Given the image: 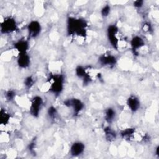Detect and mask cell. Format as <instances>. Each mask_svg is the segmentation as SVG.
<instances>
[{
    "label": "cell",
    "instance_id": "cell-2",
    "mask_svg": "<svg viewBox=\"0 0 159 159\" xmlns=\"http://www.w3.org/2000/svg\"><path fill=\"white\" fill-rule=\"evenodd\" d=\"M16 23L14 19L7 18L1 24V31L2 33H9L16 30Z\"/></svg>",
    "mask_w": 159,
    "mask_h": 159
},
{
    "label": "cell",
    "instance_id": "cell-18",
    "mask_svg": "<svg viewBox=\"0 0 159 159\" xmlns=\"http://www.w3.org/2000/svg\"><path fill=\"white\" fill-rule=\"evenodd\" d=\"M134 130L133 129H127L124 130H123L121 133V135L124 138H127V137H130L132 134L134 133Z\"/></svg>",
    "mask_w": 159,
    "mask_h": 159
},
{
    "label": "cell",
    "instance_id": "cell-22",
    "mask_svg": "<svg viewBox=\"0 0 159 159\" xmlns=\"http://www.w3.org/2000/svg\"><path fill=\"white\" fill-rule=\"evenodd\" d=\"M15 95H16V94H15L14 91H7L6 93V98L8 100L11 101V100H12L14 99Z\"/></svg>",
    "mask_w": 159,
    "mask_h": 159
},
{
    "label": "cell",
    "instance_id": "cell-5",
    "mask_svg": "<svg viewBox=\"0 0 159 159\" xmlns=\"http://www.w3.org/2000/svg\"><path fill=\"white\" fill-rule=\"evenodd\" d=\"M43 104L42 99L40 96H35L33 98L30 106V113L34 117L39 116V112Z\"/></svg>",
    "mask_w": 159,
    "mask_h": 159
},
{
    "label": "cell",
    "instance_id": "cell-20",
    "mask_svg": "<svg viewBox=\"0 0 159 159\" xmlns=\"http://www.w3.org/2000/svg\"><path fill=\"white\" fill-rule=\"evenodd\" d=\"M48 116L51 117V118H54L57 114V110L56 109L53 107V106H51L50 107H49L48 110Z\"/></svg>",
    "mask_w": 159,
    "mask_h": 159
},
{
    "label": "cell",
    "instance_id": "cell-14",
    "mask_svg": "<svg viewBox=\"0 0 159 159\" xmlns=\"http://www.w3.org/2000/svg\"><path fill=\"white\" fill-rule=\"evenodd\" d=\"M115 111L112 108H108L105 112V119L108 122H111L115 117Z\"/></svg>",
    "mask_w": 159,
    "mask_h": 159
},
{
    "label": "cell",
    "instance_id": "cell-12",
    "mask_svg": "<svg viewBox=\"0 0 159 159\" xmlns=\"http://www.w3.org/2000/svg\"><path fill=\"white\" fill-rule=\"evenodd\" d=\"M14 48L18 50L20 53H26L29 48V43L26 40H21L14 44Z\"/></svg>",
    "mask_w": 159,
    "mask_h": 159
},
{
    "label": "cell",
    "instance_id": "cell-21",
    "mask_svg": "<svg viewBox=\"0 0 159 159\" xmlns=\"http://www.w3.org/2000/svg\"><path fill=\"white\" fill-rule=\"evenodd\" d=\"M24 83H25V86H27V88H30V87L32 86L33 83H34V80H33V79L32 78V77L29 76V77H27V78L25 80Z\"/></svg>",
    "mask_w": 159,
    "mask_h": 159
},
{
    "label": "cell",
    "instance_id": "cell-19",
    "mask_svg": "<svg viewBox=\"0 0 159 159\" xmlns=\"http://www.w3.org/2000/svg\"><path fill=\"white\" fill-rule=\"evenodd\" d=\"M109 12H110V6L108 5H106L104 7H103V8L101 10V14L104 17L107 16Z\"/></svg>",
    "mask_w": 159,
    "mask_h": 159
},
{
    "label": "cell",
    "instance_id": "cell-4",
    "mask_svg": "<svg viewBox=\"0 0 159 159\" xmlns=\"http://www.w3.org/2000/svg\"><path fill=\"white\" fill-rule=\"evenodd\" d=\"M53 82L50 86V90L53 93H59L63 89V78L61 75H55L52 77Z\"/></svg>",
    "mask_w": 159,
    "mask_h": 159
},
{
    "label": "cell",
    "instance_id": "cell-13",
    "mask_svg": "<svg viewBox=\"0 0 159 159\" xmlns=\"http://www.w3.org/2000/svg\"><path fill=\"white\" fill-rule=\"evenodd\" d=\"M143 45L144 42L140 37L135 36L131 40V46L134 50H137V49L140 48Z\"/></svg>",
    "mask_w": 159,
    "mask_h": 159
},
{
    "label": "cell",
    "instance_id": "cell-9",
    "mask_svg": "<svg viewBox=\"0 0 159 159\" xmlns=\"http://www.w3.org/2000/svg\"><path fill=\"white\" fill-rule=\"evenodd\" d=\"M127 103L129 107L132 112L137 111L140 107V101L135 96H131L129 97L127 99Z\"/></svg>",
    "mask_w": 159,
    "mask_h": 159
},
{
    "label": "cell",
    "instance_id": "cell-1",
    "mask_svg": "<svg viewBox=\"0 0 159 159\" xmlns=\"http://www.w3.org/2000/svg\"><path fill=\"white\" fill-rule=\"evenodd\" d=\"M86 22L83 19L69 18L68 20V31L69 34H76L78 35H84L86 34Z\"/></svg>",
    "mask_w": 159,
    "mask_h": 159
},
{
    "label": "cell",
    "instance_id": "cell-6",
    "mask_svg": "<svg viewBox=\"0 0 159 159\" xmlns=\"http://www.w3.org/2000/svg\"><path fill=\"white\" fill-rule=\"evenodd\" d=\"M65 105L69 107H71L75 114L79 113L84 107L83 103L78 99H69L64 102Z\"/></svg>",
    "mask_w": 159,
    "mask_h": 159
},
{
    "label": "cell",
    "instance_id": "cell-11",
    "mask_svg": "<svg viewBox=\"0 0 159 159\" xmlns=\"http://www.w3.org/2000/svg\"><path fill=\"white\" fill-rule=\"evenodd\" d=\"M17 63L21 68H26L30 64V57L27 53H20L17 59Z\"/></svg>",
    "mask_w": 159,
    "mask_h": 159
},
{
    "label": "cell",
    "instance_id": "cell-8",
    "mask_svg": "<svg viewBox=\"0 0 159 159\" xmlns=\"http://www.w3.org/2000/svg\"><path fill=\"white\" fill-rule=\"evenodd\" d=\"M84 150V145L80 142H75L71 147L70 153L73 156H78L81 154Z\"/></svg>",
    "mask_w": 159,
    "mask_h": 159
},
{
    "label": "cell",
    "instance_id": "cell-15",
    "mask_svg": "<svg viewBox=\"0 0 159 159\" xmlns=\"http://www.w3.org/2000/svg\"><path fill=\"white\" fill-rule=\"evenodd\" d=\"M10 118V116L9 114H7L5 110L1 109V113H0V123L3 125H6L7 123H8L9 120Z\"/></svg>",
    "mask_w": 159,
    "mask_h": 159
},
{
    "label": "cell",
    "instance_id": "cell-17",
    "mask_svg": "<svg viewBox=\"0 0 159 159\" xmlns=\"http://www.w3.org/2000/svg\"><path fill=\"white\" fill-rule=\"evenodd\" d=\"M76 73L77 76L80 78H83L86 75V73L85 71V69L81 66H78L76 68Z\"/></svg>",
    "mask_w": 159,
    "mask_h": 159
},
{
    "label": "cell",
    "instance_id": "cell-16",
    "mask_svg": "<svg viewBox=\"0 0 159 159\" xmlns=\"http://www.w3.org/2000/svg\"><path fill=\"white\" fill-rule=\"evenodd\" d=\"M104 132L106 134V139L111 140H113L116 138V134L115 132L112 130L109 127H107L104 129Z\"/></svg>",
    "mask_w": 159,
    "mask_h": 159
},
{
    "label": "cell",
    "instance_id": "cell-10",
    "mask_svg": "<svg viewBox=\"0 0 159 159\" xmlns=\"http://www.w3.org/2000/svg\"><path fill=\"white\" fill-rule=\"evenodd\" d=\"M99 62L103 65H114L116 63V58L114 56L108 55H102L99 58Z\"/></svg>",
    "mask_w": 159,
    "mask_h": 159
},
{
    "label": "cell",
    "instance_id": "cell-23",
    "mask_svg": "<svg viewBox=\"0 0 159 159\" xmlns=\"http://www.w3.org/2000/svg\"><path fill=\"white\" fill-rule=\"evenodd\" d=\"M143 4V1H141V0H137V1H135L134 3V6L137 7H140L142 6Z\"/></svg>",
    "mask_w": 159,
    "mask_h": 159
},
{
    "label": "cell",
    "instance_id": "cell-3",
    "mask_svg": "<svg viewBox=\"0 0 159 159\" xmlns=\"http://www.w3.org/2000/svg\"><path fill=\"white\" fill-rule=\"evenodd\" d=\"M118 32V29L116 25H110L107 29V36L111 44L114 48H117L118 47V39L117 37V34Z\"/></svg>",
    "mask_w": 159,
    "mask_h": 159
},
{
    "label": "cell",
    "instance_id": "cell-7",
    "mask_svg": "<svg viewBox=\"0 0 159 159\" xmlns=\"http://www.w3.org/2000/svg\"><path fill=\"white\" fill-rule=\"evenodd\" d=\"M28 30L30 37H36L40 32V24L37 21H32L28 25Z\"/></svg>",
    "mask_w": 159,
    "mask_h": 159
}]
</instances>
